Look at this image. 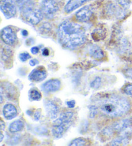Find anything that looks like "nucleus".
Wrapping results in <instances>:
<instances>
[{
	"instance_id": "f257e3e1",
	"label": "nucleus",
	"mask_w": 132,
	"mask_h": 146,
	"mask_svg": "<svg viewBox=\"0 0 132 146\" xmlns=\"http://www.w3.org/2000/svg\"><path fill=\"white\" fill-rule=\"evenodd\" d=\"M57 36L61 44L68 49H74L81 46L86 40L83 27L70 21H65L59 25Z\"/></svg>"
},
{
	"instance_id": "f03ea898",
	"label": "nucleus",
	"mask_w": 132,
	"mask_h": 146,
	"mask_svg": "<svg viewBox=\"0 0 132 146\" xmlns=\"http://www.w3.org/2000/svg\"><path fill=\"white\" fill-rule=\"evenodd\" d=\"M130 109L128 100L120 96L110 97L103 100L100 104V110L103 114L110 117H121Z\"/></svg>"
},
{
	"instance_id": "7ed1b4c3",
	"label": "nucleus",
	"mask_w": 132,
	"mask_h": 146,
	"mask_svg": "<svg viewBox=\"0 0 132 146\" xmlns=\"http://www.w3.org/2000/svg\"><path fill=\"white\" fill-rule=\"evenodd\" d=\"M72 120L64 115H60L59 117L53 123L52 133L55 137L59 138L62 137L63 133L70 125Z\"/></svg>"
},
{
	"instance_id": "20e7f679",
	"label": "nucleus",
	"mask_w": 132,
	"mask_h": 146,
	"mask_svg": "<svg viewBox=\"0 0 132 146\" xmlns=\"http://www.w3.org/2000/svg\"><path fill=\"white\" fill-rule=\"evenodd\" d=\"M59 9V5L55 0H43L41 4L43 16L48 19L52 18Z\"/></svg>"
},
{
	"instance_id": "39448f33",
	"label": "nucleus",
	"mask_w": 132,
	"mask_h": 146,
	"mask_svg": "<svg viewBox=\"0 0 132 146\" xmlns=\"http://www.w3.org/2000/svg\"><path fill=\"white\" fill-rule=\"evenodd\" d=\"M22 14L25 17V19L32 25H36L43 18V14L41 10L33 8L28 11L22 12Z\"/></svg>"
},
{
	"instance_id": "423d86ee",
	"label": "nucleus",
	"mask_w": 132,
	"mask_h": 146,
	"mask_svg": "<svg viewBox=\"0 0 132 146\" xmlns=\"http://www.w3.org/2000/svg\"><path fill=\"white\" fill-rule=\"evenodd\" d=\"M0 9L7 19L14 17L16 14V6L14 0H1Z\"/></svg>"
},
{
	"instance_id": "0eeeda50",
	"label": "nucleus",
	"mask_w": 132,
	"mask_h": 146,
	"mask_svg": "<svg viewBox=\"0 0 132 146\" xmlns=\"http://www.w3.org/2000/svg\"><path fill=\"white\" fill-rule=\"evenodd\" d=\"M1 38L5 44L12 45L16 42V35L11 27H7L1 32Z\"/></svg>"
},
{
	"instance_id": "6e6552de",
	"label": "nucleus",
	"mask_w": 132,
	"mask_h": 146,
	"mask_svg": "<svg viewBox=\"0 0 132 146\" xmlns=\"http://www.w3.org/2000/svg\"><path fill=\"white\" fill-rule=\"evenodd\" d=\"M47 73L43 67H38L33 70L29 74V79L32 82H41L46 79Z\"/></svg>"
},
{
	"instance_id": "1a4fd4ad",
	"label": "nucleus",
	"mask_w": 132,
	"mask_h": 146,
	"mask_svg": "<svg viewBox=\"0 0 132 146\" xmlns=\"http://www.w3.org/2000/svg\"><path fill=\"white\" fill-rule=\"evenodd\" d=\"M92 11L90 7L85 6L76 12L75 17L78 21L81 23L87 22L92 17Z\"/></svg>"
},
{
	"instance_id": "9d476101",
	"label": "nucleus",
	"mask_w": 132,
	"mask_h": 146,
	"mask_svg": "<svg viewBox=\"0 0 132 146\" xmlns=\"http://www.w3.org/2000/svg\"><path fill=\"white\" fill-rule=\"evenodd\" d=\"M61 85V83L59 80L53 79L45 82L42 85V88L47 93L55 92L60 89Z\"/></svg>"
},
{
	"instance_id": "9b49d317",
	"label": "nucleus",
	"mask_w": 132,
	"mask_h": 146,
	"mask_svg": "<svg viewBox=\"0 0 132 146\" xmlns=\"http://www.w3.org/2000/svg\"><path fill=\"white\" fill-rule=\"evenodd\" d=\"M45 109L50 119H55L57 117L59 109L54 102L52 101H47L45 104Z\"/></svg>"
},
{
	"instance_id": "f8f14e48",
	"label": "nucleus",
	"mask_w": 132,
	"mask_h": 146,
	"mask_svg": "<svg viewBox=\"0 0 132 146\" xmlns=\"http://www.w3.org/2000/svg\"><path fill=\"white\" fill-rule=\"evenodd\" d=\"M89 1L90 0H69L65 7V11L67 13H70Z\"/></svg>"
},
{
	"instance_id": "ddd939ff",
	"label": "nucleus",
	"mask_w": 132,
	"mask_h": 146,
	"mask_svg": "<svg viewBox=\"0 0 132 146\" xmlns=\"http://www.w3.org/2000/svg\"><path fill=\"white\" fill-rule=\"evenodd\" d=\"M4 117L7 120H12L16 117L17 111L16 108L11 104H7L4 106L3 109Z\"/></svg>"
},
{
	"instance_id": "4468645a",
	"label": "nucleus",
	"mask_w": 132,
	"mask_h": 146,
	"mask_svg": "<svg viewBox=\"0 0 132 146\" xmlns=\"http://www.w3.org/2000/svg\"><path fill=\"white\" fill-rule=\"evenodd\" d=\"M132 120L131 119H124L121 121L115 123L113 125V129L115 131H123L126 129L127 128L131 126Z\"/></svg>"
},
{
	"instance_id": "2eb2a0df",
	"label": "nucleus",
	"mask_w": 132,
	"mask_h": 146,
	"mask_svg": "<svg viewBox=\"0 0 132 146\" xmlns=\"http://www.w3.org/2000/svg\"><path fill=\"white\" fill-rule=\"evenodd\" d=\"M89 52L91 56L95 58V59H100L105 56L103 50L99 46H96V45H93V46H91Z\"/></svg>"
},
{
	"instance_id": "dca6fc26",
	"label": "nucleus",
	"mask_w": 132,
	"mask_h": 146,
	"mask_svg": "<svg viewBox=\"0 0 132 146\" xmlns=\"http://www.w3.org/2000/svg\"><path fill=\"white\" fill-rule=\"evenodd\" d=\"M24 127V124L21 120H17L16 121L11 123L9 126V131L11 133H17L23 129Z\"/></svg>"
},
{
	"instance_id": "f3484780",
	"label": "nucleus",
	"mask_w": 132,
	"mask_h": 146,
	"mask_svg": "<svg viewBox=\"0 0 132 146\" xmlns=\"http://www.w3.org/2000/svg\"><path fill=\"white\" fill-rule=\"evenodd\" d=\"M128 142V136H127L126 134L124 135L121 136L120 137H118L116 138L113 142H111V145H118L120 144H124V143H127Z\"/></svg>"
},
{
	"instance_id": "a211bd4d",
	"label": "nucleus",
	"mask_w": 132,
	"mask_h": 146,
	"mask_svg": "<svg viewBox=\"0 0 132 146\" xmlns=\"http://www.w3.org/2000/svg\"><path fill=\"white\" fill-rule=\"evenodd\" d=\"M41 94L36 90H31L29 92L30 99L33 101L39 100L41 99Z\"/></svg>"
},
{
	"instance_id": "6ab92c4d",
	"label": "nucleus",
	"mask_w": 132,
	"mask_h": 146,
	"mask_svg": "<svg viewBox=\"0 0 132 146\" xmlns=\"http://www.w3.org/2000/svg\"><path fill=\"white\" fill-rule=\"evenodd\" d=\"M86 143V141L83 138H75L72 141L69 145L70 146H83V145H85Z\"/></svg>"
},
{
	"instance_id": "aec40b11",
	"label": "nucleus",
	"mask_w": 132,
	"mask_h": 146,
	"mask_svg": "<svg viewBox=\"0 0 132 146\" xmlns=\"http://www.w3.org/2000/svg\"><path fill=\"white\" fill-rule=\"evenodd\" d=\"M102 83V80L101 78L99 77H95L94 80H92V82L90 83V86L93 88L94 89H97L98 88H99Z\"/></svg>"
},
{
	"instance_id": "412c9836",
	"label": "nucleus",
	"mask_w": 132,
	"mask_h": 146,
	"mask_svg": "<svg viewBox=\"0 0 132 146\" xmlns=\"http://www.w3.org/2000/svg\"><path fill=\"white\" fill-rule=\"evenodd\" d=\"M11 55V51L7 48H5L2 50V59L4 60V61L8 60Z\"/></svg>"
},
{
	"instance_id": "4be33fe9",
	"label": "nucleus",
	"mask_w": 132,
	"mask_h": 146,
	"mask_svg": "<svg viewBox=\"0 0 132 146\" xmlns=\"http://www.w3.org/2000/svg\"><path fill=\"white\" fill-rule=\"evenodd\" d=\"M30 58H31V56H30V54L27 52L21 53V54L19 55V59L22 62L27 61L28 59H30Z\"/></svg>"
},
{
	"instance_id": "5701e85b",
	"label": "nucleus",
	"mask_w": 132,
	"mask_h": 146,
	"mask_svg": "<svg viewBox=\"0 0 132 146\" xmlns=\"http://www.w3.org/2000/svg\"><path fill=\"white\" fill-rule=\"evenodd\" d=\"M118 3L123 9H128L130 2L129 0H118Z\"/></svg>"
},
{
	"instance_id": "b1692460",
	"label": "nucleus",
	"mask_w": 132,
	"mask_h": 146,
	"mask_svg": "<svg viewBox=\"0 0 132 146\" xmlns=\"http://www.w3.org/2000/svg\"><path fill=\"white\" fill-rule=\"evenodd\" d=\"M124 92L128 95H132V84H127L124 88Z\"/></svg>"
},
{
	"instance_id": "393cba45",
	"label": "nucleus",
	"mask_w": 132,
	"mask_h": 146,
	"mask_svg": "<svg viewBox=\"0 0 132 146\" xmlns=\"http://www.w3.org/2000/svg\"><path fill=\"white\" fill-rule=\"evenodd\" d=\"M90 117L91 118L94 117L97 113V108H95V106H92V108H90Z\"/></svg>"
},
{
	"instance_id": "a878e982",
	"label": "nucleus",
	"mask_w": 132,
	"mask_h": 146,
	"mask_svg": "<svg viewBox=\"0 0 132 146\" xmlns=\"http://www.w3.org/2000/svg\"><path fill=\"white\" fill-rule=\"evenodd\" d=\"M66 104H67L68 107L69 108H73L75 107V100H70V101H67L66 102Z\"/></svg>"
},
{
	"instance_id": "bb28decb",
	"label": "nucleus",
	"mask_w": 132,
	"mask_h": 146,
	"mask_svg": "<svg viewBox=\"0 0 132 146\" xmlns=\"http://www.w3.org/2000/svg\"><path fill=\"white\" fill-rule=\"evenodd\" d=\"M29 64H30V66H34L36 64H39V61H38L37 59H32V60H30V61Z\"/></svg>"
},
{
	"instance_id": "cd10ccee",
	"label": "nucleus",
	"mask_w": 132,
	"mask_h": 146,
	"mask_svg": "<svg viewBox=\"0 0 132 146\" xmlns=\"http://www.w3.org/2000/svg\"><path fill=\"white\" fill-rule=\"evenodd\" d=\"M39 48L37 46H34L31 48V52L32 54H37V53L39 52Z\"/></svg>"
},
{
	"instance_id": "c85d7f7f",
	"label": "nucleus",
	"mask_w": 132,
	"mask_h": 146,
	"mask_svg": "<svg viewBox=\"0 0 132 146\" xmlns=\"http://www.w3.org/2000/svg\"><path fill=\"white\" fill-rule=\"evenodd\" d=\"M41 117V113L39 111H36L34 114V119L35 120H39Z\"/></svg>"
},
{
	"instance_id": "c756f323",
	"label": "nucleus",
	"mask_w": 132,
	"mask_h": 146,
	"mask_svg": "<svg viewBox=\"0 0 132 146\" xmlns=\"http://www.w3.org/2000/svg\"><path fill=\"white\" fill-rule=\"evenodd\" d=\"M42 54L43 56H48L49 55V50L47 48H44L42 50Z\"/></svg>"
},
{
	"instance_id": "7c9ffc66",
	"label": "nucleus",
	"mask_w": 132,
	"mask_h": 146,
	"mask_svg": "<svg viewBox=\"0 0 132 146\" xmlns=\"http://www.w3.org/2000/svg\"><path fill=\"white\" fill-rule=\"evenodd\" d=\"M126 73H127L126 74L127 77L132 79V69H129L128 70H127Z\"/></svg>"
},
{
	"instance_id": "2f4dec72",
	"label": "nucleus",
	"mask_w": 132,
	"mask_h": 146,
	"mask_svg": "<svg viewBox=\"0 0 132 146\" xmlns=\"http://www.w3.org/2000/svg\"><path fill=\"white\" fill-rule=\"evenodd\" d=\"M5 124H4V122L3 120H1V131H3L5 129Z\"/></svg>"
},
{
	"instance_id": "473e14b6",
	"label": "nucleus",
	"mask_w": 132,
	"mask_h": 146,
	"mask_svg": "<svg viewBox=\"0 0 132 146\" xmlns=\"http://www.w3.org/2000/svg\"><path fill=\"white\" fill-rule=\"evenodd\" d=\"M25 1H26V0H16V1L17 2V3H19V6L21 5L23 3V2H24Z\"/></svg>"
},
{
	"instance_id": "72a5a7b5",
	"label": "nucleus",
	"mask_w": 132,
	"mask_h": 146,
	"mask_svg": "<svg viewBox=\"0 0 132 146\" xmlns=\"http://www.w3.org/2000/svg\"><path fill=\"white\" fill-rule=\"evenodd\" d=\"M22 34L23 36H27L28 35V32L27 31H22Z\"/></svg>"
},
{
	"instance_id": "f704fd0d",
	"label": "nucleus",
	"mask_w": 132,
	"mask_h": 146,
	"mask_svg": "<svg viewBox=\"0 0 132 146\" xmlns=\"http://www.w3.org/2000/svg\"><path fill=\"white\" fill-rule=\"evenodd\" d=\"M3 133H1V139H0V142H2V140H3Z\"/></svg>"
}]
</instances>
